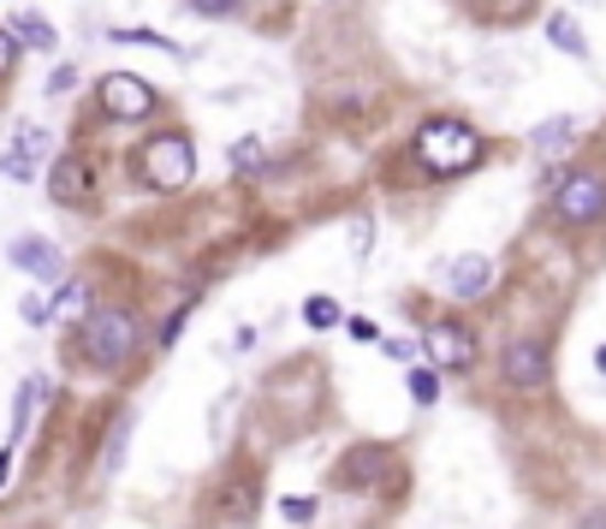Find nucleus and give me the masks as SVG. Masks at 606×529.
<instances>
[{
	"instance_id": "obj_1",
	"label": "nucleus",
	"mask_w": 606,
	"mask_h": 529,
	"mask_svg": "<svg viewBox=\"0 0 606 529\" xmlns=\"http://www.w3.org/2000/svg\"><path fill=\"white\" fill-rule=\"evenodd\" d=\"M417 161L434 179H458V173H470L482 161V137L464 120H428L417 131Z\"/></svg>"
},
{
	"instance_id": "obj_2",
	"label": "nucleus",
	"mask_w": 606,
	"mask_h": 529,
	"mask_svg": "<svg viewBox=\"0 0 606 529\" xmlns=\"http://www.w3.org/2000/svg\"><path fill=\"white\" fill-rule=\"evenodd\" d=\"M137 173L155 190H179V185H190V173H197V150H190V137H179V131H155L137 150Z\"/></svg>"
},
{
	"instance_id": "obj_3",
	"label": "nucleus",
	"mask_w": 606,
	"mask_h": 529,
	"mask_svg": "<svg viewBox=\"0 0 606 529\" xmlns=\"http://www.w3.org/2000/svg\"><path fill=\"white\" fill-rule=\"evenodd\" d=\"M131 351H137V316L131 310H101L84 321V357L96 370H120V363H131Z\"/></svg>"
},
{
	"instance_id": "obj_4",
	"label": "nucleus",
	"mask_w": 606,
	"mask_h": 529,
	"mask_svg": "<svg viewBox=\"0 0 606 529\" xmlns=\"http://www.w3.org/2000/svg\"><path fill=\"white\" fill-rule=\"evenodd\" d=\"M553 214L565 220V227H595L606 214V179L601 173H571V179L553 190Z\"/></svg>"
},
{
	"instance_id": "obj_5",
	"label": "nucleus",
	"mask_w": 606,
	"mask_h": 529,
	"mask_svg": "<svg viewBox=\"0 0 606 529\" xmlns=\"http://www.w3.org/2000/svg\"><path fill=\"white\" fill-rule=\"evenodd\" d=\"M96 101H101L108 120H143V113H155L150 78H131V71H108V78L96 84Z\"/></svg>"
},
{
	"instance_id": "obj_6",
	"label": "nucleus",
	"mask_w": 606,
	"mask_h": 529,
	"mask_svg": "<svg viewBox=\"0 0 606 529\" xmlns=\"http://www.w3.org/2000/svg\"><path fill=\"white\" fill-rule=\"evenodd\" d=\"M422 345H428V363H434V370H476V340H470L458 321H434V328L422 333Z\"/></svg>"
},
{
	"instance_id": "obj_7",
	"label": "nucleus",
	"mask_w": 606,
	"mask_h": 529,
	"mask_svg": "<svg viewBox=\"0 0 606 529\" xmlns=\"http://www.w3.org/2000/svg\"><path fill=\"white\" fill-rule=\"evenodd\" d=\"M42 155H48V131H42V125H19V137H12L7 150H0V179L31 185Z\"/></svg>"
},
{
	"instance_id": "obj_8",
	"label": "nucleus",
	"mask_w": 606,
	"mask_h": 529,
	"mask_svg": "<svg viewBox=\"0 0 606 529\" xmlns=\"http://www.w3.org/2000/svg\"><path fill=\"white\" fill-rule=\"evenodd\" d=\"M48 197L54 202H71V209H78V202H90L96 197V167L84 155H60L48 167Z\"/></svg>"
},
{
	"instance_id": "obj_9",
	"label": "nucleus",
	"mask_w": 606,
	"mask_h": 529,
	"mask_svg": "<svg viewBox=\"0 0 606 529\" xmlns=\"http://www.w3.org/2000/svg\"><path fill=\"white\" fill-rule=\"evenodd\" d=\"M506 381L524 387V393H536L547 381V345L541 340H511L506 345Z\"/></svg>"
},
{
	"instance_id": "obj_10",
	"label": "nucleus",
	"mask_w": 606,
	"mask_h": 529,
	"mask_svg": "<svg viewBox=\"0 0 606 529\" xmlns=\"http://www.w3.org/2000/svg\"><path fill=\"white\" fill-rule=\"evenodd\" d=\"M447 291L452 298H487V291H494V262L487 256H452L447 262Z\"/></svg>"
},
{
	"instance_id": "obj_11",
	"label": "nucleus",
	"mask_w": 606,
	"mask_h": 529,
	"mask_svg": "<svg viewBox=\"0 0 606 529\" xmlns=\"http://www.w3.org/2000/svg\"><path fill=\"white\" fill-rule=\"evenodd\" d=\"M12 262H19V268H31L36 274V280H60V250H54V244H42V239H19V244H12Z\"/></svg>"
},
{
	"instance_id": "obj_12",
	"label": "nucleus",
	"mask_w": 606,
	"mask_h": 529,
	"mask_svg": "<svg viewBox=\"0 0 606 529\" xmlns=\"http://www.w3.org/2000/svg\"><path fill=\"white\" fill-rule=\"evenodd\" d=\"M12 36H19L24 48H42V54H48L54 42H60V36H54V24H48V19H36V12H19V19H12Z\"/></svg>"
},
{
	"instance_id": "obj_13",
	"label": "nucleus",
	"mask_w": 606,
	"mask_h": 529,
	"mask_svg": "<svg viewBox=\"0 0 606 529\" xmlns=\"http://www.w3.org/2000/svg\"><path fill=\"white\" fill-rule=\"evenodd\" d=\"M393 459H387V452H375V447H357V452H351V464H345V482H357V488H363V482H375L381 476V470H387Z\"/></svg>"
},
{
	"instance_id": "obj_14",
	"label": "nucleus",
	"mask_w": 606,
	"mask_h": 529,
	"mask_svg": "<svg viewBox=\"0 0 606 529\" xmlns=\"http://www.w3.org/2000/svg\"><path fill=\"white\" fill-rule=\"evenodd\" d=\"M547 36H553V48H565V54H576V60H583V54H588V42H583V31H576V24L565 19V12H559V19H547Z\"/></svg>"
},
{
	"instance_id": "obj_15",
	"label": "nucleus",
	"mask_w": 606,
	"mask_h": 529,
	"mask_svg": "<svg viewBox=\"0 0 606 529\" xmlns=\"http://www.w3.org/2000/svg\"><path fill=\"white\" fill-rule=\"evenodd\" d=\"M125 440H131V417H113V434H108V452H101V476H120V459H125Z\"/></svg>"
},
{
	"instance_id": "obj_16",
	"label": "nucleus",
	"mask_w": 606,
	"mask_h": 529,
	"mask_svg": "<svg viewBox=\"0 0 606 529\" xmlns=\"http://www.w3.org/2000/svg\"><path fill=\"white\" fill-rule=\"evenodd\" d=\"M571 137H576V120H547V125L536 131V150H541V155H559Z\"/></svg>"
},
{
	"instance_id": "obj_17",
	"label": "nucleus",
	"mask_w": 606,
	"mask_h": 529,
	"mask_svg": "<svg viewBox=\"0 0 606 529\" xmlns=\"http://www.w3.org/2000/svg\"><path fill=\"white\" fill-rule=\"evenodd\" d=\"M84 304H90V298H84V286L71 280V286H60V298H54L48 321H78V316H84Z\"/></svg>"
},
{
	"instance_id": "obj_18",
	"label": "nucleus",
	"mask_w": 606,
	"mask_h": 529,
	"mask_svg": "<svg viewBox=\"0 0 606 529\" xmlns=\"http://www.w3.org/2000/svg\"><path fill=\"white\" fill-rule=\"evenodd\" d=\"M304 321H309V328H339V321H345V310H339L333 298H309V304H304Z\"/></svg>"
},
{
	"instance_id": "obj_19",
	"label": "nucleus",
	"mask_w": 606,
	"mask_h": 529,
	"mask_svg": "<svg viewBox=\"0 0 606 529\" xmlns=\"http://www.w3.org/2000/svg\"><path fill=\"white\" fill-rule=\"evenodd\" d=\"M36 399H42V381H24V387H19V417H12V434H24V429H31Z\"/></svg>"
},
{
	"instance_id": "obj_20",
	"label": "nucleus",
	"mask_w": 606,
	"mask_h": 529,
	"mask_svg": "<svg viewBox=\"0 0 606 529\" xmlns=\"http://www.w3.org/2000/svg\"><path fill=\"white\" fill-rule=\"evenodd\" d=\"M410 399H417V405H434V399H440V375H434V363H428V370H410Z\"/></svg>"
},
{
	"instance_id": "obj_21",
	"label": "nucleus",
	"mask_w": 606,
	"mask_h": 529,
	"mask_svg": "<svg viewBox=\"0 0 606 529\" xmlns=\"http://www.w3.org/2000/svg\"><path fill=\"white\" fill-rule=\"evenodd\" d=\"M250 499H256V482H232V488H227V518H250Z\"/></svg>"
},
{
	"instance_id": "obj_22",
	"label": "nucleus",
	"mask_w": 606,
	"mask_h": 529,
	"mask_svg": "<svg viewBox=\"0 0 606 529\" xmlns=\"http://www.w3.org/2000/svg\"><path fill=\"white\" fill-rule=\"evenodd\" d=\"M279 518H286V524H309V518H316V499H304V494L279 499Z\"/></svg>"
},
{
	"instance_id": "obj_23",
	"label": "nucleus",
	"mask_w": 606,
	"mask_h": 529,
	"mask_svg": "<svg viewBox=\"0 0 606 529\" xmlns=\"http://www.w3.org/2000/svg\"><path fill=\"white\" fill-rule=\"evenodd\" d=\"M113 42H150V48H161V54H179V42L155 36V31H113Z\"/></svg>"
},
{
	"instance_id": "obj_24",
	"label": "nucleus",
	"mask_w": 606,
	"mask_h": 529,
	"mask_svg": "<svg viewBox=\"0 0 606 529\" xmlns=\"http://www.w3.org/2000/svg\"><path fill=\"white\" fill-rule=\"evenodd\" d=\"M232 167H239V173H256V167H262V143H239V150H232Z\"/></svg>"
},
{
	"instance_id": "obj_25",
	"label": "nucleus",
	"mask_w": 606,
	"mask_h": 529,
	"mask_svg": "<svg viewBox=\"0 0 606 529\" xmlns=\"http://www.w3.org/2000/svg\"><path fill=\"white\" fill-rule=\"evenodd\" d=\"M12 66H19V36H12V31H0V78H7Z\"/></svg>"
},
{
	"instance_id": "obj_26",
	"label": "nucleus",
	"mask_w": 606,
	"mask_h": 529,
	"mask_svg": "<svg viewBox=\"0 0 606 529\" xmlns=\"http://www.w3.org/2000/svg\"><path fill=\"white\" fill-rule=\"evenodd\" d=\"M24 321H31V328H42V321H48V304H42V298H24Z\"/></svg>"
},
{
	"instance_id": "obj_27",
	"label": "nucleus",
	"mask_w": 606,
	"mask_h": 529,
	"mask_svg": "<svg viewBox=\"0 0 606 529\" xmlns=\"http://www.w3.org/2000/svg\"><path fill=\"white\" fill-rule=\"evenodd\" d=\"M190 7H197V12H209V19H220V12H232L239 0H190Z\"/></svg>"
},
{
	"instance_id": "obj_28",
	"label": "nucleus",
	"mask_w": 606,
	"mask_h": 529,
	"mask_svg": "<svg viewBox=\"0 0 606 529\" xmlns=\"http://www.w3.org/2000/svg\"><path fill=\"white\" fill-rule=\"evenodd\" d=\"M71 84H78V78H71V66H60V71H54V78H48V90H54V96H66Z\"/></svg>"
},
{
	"instance_id": "obj_29",
	"label": "nucleus",
	"mask_w": 606,
	"mask_h": 529,
	"mask_svg": "<svg viewBox=\"0 0 606 529\" xmlns=\"http://www.w3.org/2000/svg\"><path fill=\"white\" fill-rule=\"evenodd\" d=\"M7 476H12V459H7V452H0V488H7Z\"/></svg>"
},
{
	"instance_id": "obj_30",
	"label": "nucleus",
	"mask_w": 606,
	"mask_h": 529,
	"mask_svg": "<svg viewBox=\"0 0 606 529\" xmlns=\"http://www.w3.org/2000/svg\"><path fill=\"white\" fill-rule=\"evenodd\" d=\"M583 529H606V511H601V518H588V524H583Z\"/></svg>"
},
{
	"instance_id": "obj_31",
	"label": "nucleus",
	"mask_w": 606,
	"mask_h": 529,
	"mask_svg": "<svg viewBox=\"0 0 606 529\" xmlns=\"http://www.w3.org/2000/svg\"><path fill=\"white\" fill-rule=\"evenodd\" d=\"M595 363H601V375H606V345H601V351H595Z\"/></svg>"
}]
</instances>
